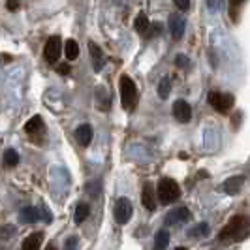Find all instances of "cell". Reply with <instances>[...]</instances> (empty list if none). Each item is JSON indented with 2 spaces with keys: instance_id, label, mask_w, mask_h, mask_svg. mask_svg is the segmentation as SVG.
<instances>
[{
  "instance_id": "1",
  "label": "cell",
  "mask_w": 250,
  "mask_h": 250,
  "mask_svg": "<svg viewBox=\"0 0 250 250\" xmlns=\"http://www.w3.org/2000/svg\"><path fill=\"white\" fill-rule=\"evenodd\" d=\"M249 231V220L245 216H233L228 226L222 229L220 233V239L222 241H229V239H241L245 233Z\"/></svg>"
},
{
  "instance_id": "2",
  "label": "cell",
  "mask_w": 250,
  "mask_h": 250,
  "mask_svg": "<svg viewBox=\"0 0 250 250\" xmlns=\"http://www.w3.org/2000/svg\"><path fill=\"white\" fill-rule=\"evenodd\" d=\"M121 100H123V105L130 111L134 107V104L138 102V88H136V83L128 77V75H123L121 77Z\"/></svg>"
},
{
  "instance_id": "3",
  "label": "cell",
  "mask_w": 250,
  "mask_h": 250,
  "mask_svg": "<svg viewBox=\"0 0 250 250\" xmlns=\"http://www.w3.org/2000/svg\"><path fill=\"white\" fill-rule=\"evenodd\" d=\"M181 190H179V185L171 179H162L158 183V198L162 203H173V201L179 198Z\"/></svg>"
},
{
  "instance_id": "4",
  "label": "cell",
  "mask_w": 250,
  "mask_h": 250,
  "mask_svg": "<svg viewBox=\"0 0 250 250\" xmlns=\"http://www.w3.org/2000/svg\"><path fill=\"white\" fill-rule=\"evenodd\" d=\"M209 104H211L218 113H228L233 107V96L214 90V92L209 94Z\"/></svg>"
},
{
  "instance_id": "5",
  "label": "cell",
  "mask_w": 250,
  "mask_h": 250,
  "mask_svg": "<svg viewBox=\"0 0 250 250\" xmlns=\"http://www.w3.org/2000/svg\"><path fill=\"white\" fill-rule=\"evenodd\" d=\"M61 49H62V42H61V38L51 36L49 40H47V43H45V51H43L45 61L51 64L57 62V59L61 57Z\"/></svg>"
},
{
  "instance_id": "6",
  "label": "cell",
  "mask_w": 250,
  "mask_h": 250,
  "mask_svg": "<svg viewBox=\"0 0 250 250\" xmlns=\"http://www.w3.org/2000/svg\"><path fill=\"white\" fill-rule=\"evenodd\" d=\"M132 216V205L126 198H121V200L115 203V218L119 224H126Z\"/></svg>"
},
{
  "instance_id": "7",
  "label": "cell",
  "mask_w": 250,
  "mask_h": 250,
  "mask_svg": "<svg viewBox=\"0 0 250 250\" xmlns=\"http://www.w3.org/2000/svg\"><path fill=\"white\" fill-rule=\"evenodd\" d=\"M173 117L181 123H188L192 119V109L185 100H177L173 104Z\"/></svg>"
},
{
  "instance_id": "8",
  "label": "cell",
  "mask_w": 250,
  "mask_h": 250,
  "mask_svg": "<svg viewBox=\"0 0 250 250\" xmlns=\"http://www.w3.org/2000/svg\"><path fill=\"white\" fill-rule=\"evenodd\" d=\"M75 139H77L79 145L87 147L88 143H90V139H92V128L88 125H81L75 130Z\"/></svg>"
},
{
  "instance_id": "9",
  "label": "cell",
  "mask_w": 250,
  "mask_h": 250,
  "mask_svg": "<svg viewBox=\"0 0 250 250\" xmlns=\"http://www.w3.org/2000/svg\"><path fill=\"white\" fill-rule=\"evenodd\" d=\"M141 201H143L145 209H149V211H154V209H156V200H154V192H152V187H150L149 183H147V185L143 187Z\"/></svg>"
},
{
  "instance_id": "10",
  "label": "cell",
  "mask_w": 250,
  "mask_h": 250,
  "mask_svg": "<svg viewBox=\"0 0 250 250\" xmlns=\"http://www.w3.org/2000/svg\"><path fill=\"white\" fill-rule=\"evenodd\" d=\"M25 130L26 134H30V136H38V134H42V130H43V123H42V117H32L28 123L25 125Z\"/></svg>"
},
{
  "instance_id": "11",
  "label": "cell",
  "mask_w": 250,
  "mask_h": 250,
  "mask_svg": "<svg viewBox=\"0 0 250 250\" xmlns=\"http://www.w3.org/2000/svg\"><path fill=\"white\" fill-rule=\"evenodd\" d=\"M42 239H43L42 233H30V235L23 241V250H40Z\"/></svg>"
},
{
  "instance_id": "12",
  "label": "cell",
  "mask_w": 250,
  "mask_h": 250,
  "mask_svg": "<svg viewBox=\"0 0 250 250\" xmlns=\"http://www.w3.org/2000/svg\"><path fill=\"white\" fill-rule=\"evenodd\" d=\"M190 218V213H188V209H175V211H171V213L167 214V222L169 224H177V222H185Z\"/></svg>"
},
{
  "instance_id": "13",
  "label": "cell",
  "mask_w": 250,
  "mask_h": 250,
  "mask_svg": "<svg viewBox=\"0 0 250 250\" xmlns=\"http://www.w3.org/2000/svg\"><path fill=\"white\" fill-rule=\"evenodd\" d=\"M64 55H66L68 61H75V59H77V55H79V45H77L75 40H68V42H66V45H64Z\"/></svg>"
},
{
  "instance_id": "14",
  "label": "cell",
  "mask_w": 250,
  "mask_h": 250,
  "mask_svg": "<svg viewBox=\"0 0 250 250\" xmlns=\"http://www.w3.org/2000/svg\"><path fill=\"white\" fill-rule=\"evenodd\" d=\"M134 26H136V30H138L139 34H147V30L150 28L149 25V19H147V15L145 13H139L138 17H136V23H134Z\"/></svg>"
},
{
  "instance_id": "15",
  "label": "cell",
  "mask_w": 250,
  "mask_h": 250,
  "mask_svg": "<svg viewBox=\"0 0 250 250\" xmlns=\"http://www.w3.org/2000/svg\"><path fill=\"white\" fill-rule=\"evenodd\" d=\"M167 243H169L167 231H166V229H160V231L156 233V239H154V250H164L167 247Z\"/></svg>"
},
{
  "instance_id": "16",
  "label": "cell",
  "mask_w": 250,
  "mask_h": 250,
  "mask_svg": "<svg viewBox=\"0 0 250 250\" xmlns=\"http://www.w3.org/2000/svg\"><path fill=\"white\" fill-rule=\"evenodd\" d=\"M88 51H90V55H92L94 68H96V70H100V68H102V61H104V59H102V51L98 49V45H96V43H92V42L88 43Z\"/></svg>"
},
{
  "instance_id": "17",
  "label": "cell",
  "mask_w": 250,
  "mask_h": 250,
  "mask_svg": "<svg viewBox=\"0 0 250 250\" xmlns=\"http://www.w3.org/2000/svg\"><path fill=\"white\" fill-rule=\"evenodd\" d=\"M2 160H4V166H6V167H13V166H17V162H19V154L13 149H8L4 152Z\"/></svg>"
},
{
  "instance_id": "18",
  "label": "cell",
  "mask_w": 250,
  "mask_h": 250,
  "mask_svg": "<svg viewBox=\"0 0 250 250\" xmlns=\"http://www.w3.org/2000/svg\"><path fill=\"white\" fill-rule=\"evenodd\" d=\"M243 185V177H233V179H229V181H226L224 185V190L228 194H235L239 188Z\"/></svg>"
},
{
  "instance_id": "19",
  "label": "cell",
  "mask_w": 250,
  "mask_h": 250,
  "mask_svg": "<svg viewBox=\"0 0 250 250\" xmlns=\"http://www.w3.org/2000/svg\"><path fill=\"white\" fill-rule=\"evenodd\" d=\"M169 25H171V30H173V38H181V34H183V21H181V17L173 15Z\"/></svg>"
},
{
  "instance_id": "20",
  "label": "cell",
  "mask_w": 250,
  "mask_h": 250,
  "mask_svg": "<svg viewBox=\"0 0 250 250\" xmlns=\"http://www.w3.org/2000/svg\"><path fill=\"white\" fill-rule=\"evenodd\" d=\"M88 216V205L81 203L77 209H75V224H81L85 218Z\"/></svg>"
},
{
  "instance_id": "21",
  "label": "cell",
  "mask_w": 250,
  "mask_h": 250,
  "mask_svg": "<svg viewBox=\"0 0 250 250\" xmlns=\"http://www.w3.org/2000/svg\"><path fill=\"white\" fill-rule=\"evenodd\" d=\"M21 220H23V222H36L38 213L34 209H25V211L21 213Z\"/></svg>"
},
{
  "instance_id": "22",
  "label": "cell",
  "mask_w": 250,
  "mask_h": 250,
  "mask_svg": "<svg viewBox=\"0 0 250 250\" xmlns=\"http://www.w3.org/2000/svg\"><path fill=\"white\" fill-rule=\"evenodd\" d=\"M158 94H160V98H166L169 94V79H162L160 88H158Z\"/></svg>"
},
{
  "instance_id": "23",
  "label": "cell",
  "mask_w": 250,
  "mask_h": 250,
  "mask_svg": "<svg viewBox=\"0 0 250 250\" xmlns=\"http://www.w3.org/2000/svg\"><path fill=\"white\" fill-rule=\"evenodd\" d=\"M75 247H77V239L70 237L68 239V243H66V249L64 250H75Z\"/></svg>"
},
{
  "instance_id": "24",
  "label": "cell",
  "mask_w": 250,
  "mask_h": 250,
  "mask_svg": "<svg viewBox=\"0 0 250 250\" xmlns=\"http://www.w3.org/2000/svg\"><path fill=\"white\" fill-rule=\"evenodd\" d=\"M57 70H59V74H70V66H68V64H62V66H59Z\"/></svg>"
},
{
  "instance_id": "25",
  "label": "cell",
  "mask_w": 250,
  "mask_h": 250,
  "mask_svg": "<svg viewBox=\"0 0 250 250\" xmlns=\"http://www.w3.org/2000/svg\"><path fill=\"white\" fill-rule=\"evenodd\" d=\"M19 8V2H8V10H17Z\"/></svg>"
},
{
  "instance_id": "26",
  "label": "cell",
  "mask_w": 250,
  "mask_h": 250,
  "mask_svg": "<svg viewBox=\"0 0 250 250\" xmlns=\"http://www.w3.org/2000/svg\"><path fill=\"white\" fill-rule=\"evenodd\" d=\"M177 6H179V8H183V10H187L188 2H181V0H177Z\"/></svg>"
},
{
  "instance_id": "27",
  "label": "cell",
  "mask_w": 250,
  "mask_h": 250,
  "mask_svg": "<svg viewBox=\"0 0 250 250\" xmlns=\"http://www.w3.org/2000/svg\"><path fill=\"white\" fill-rule=\"evenodd\" d=\"M45 250H57V247H53V245H49V247H47Z\"/></svg>"
},
{
  "instance_id": "28",
  "label": "cell",
  "mask_w": 250,
  "mask_h": 250,
  "mask_svg": "<svg viewBox=\"0 0 250 250\" xmlns=\"http://www.w3.org/2000/svg\"><path fill=\"white\" fill-rule=\"evenodd\" d=\"M177 250H187V249H177Z\"/></svg>"
}]
</instances>
